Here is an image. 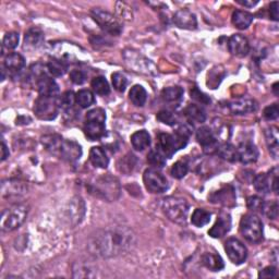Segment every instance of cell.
<instances>
[{"mask_svg":"<svg viewBox=\"0 0 279 279\" xmlns=\"http://www.w3.org/2000/svg\"><path fill=\"white\" fill-rule=\"evenodd\" d=\"M265 138H266V144L270 155L276 159L278 157V152H279L278 129L276 127H270L265 130Z\"/></svg>","mask_w":279,"mask_h":279,"instance_id":"22","label":"cell"},{"mask_svg":"<svg viewBox=\"0 0 279 279\" xmlns=\"http://www.w3.org/2000/svg\"><path fill=\"white\" fill-rule=\"evenodd\" d=\"M163 211L169 220L178 225H185L189 215V204L183 199L170 197L164 200Z\"/></svg>","mask_w":279,"mask_h":279,"instance_id":"2","label":"cell"},{"mask_svg":"<svg viewBox=\"0 0 279 279\" xmlns=\"http://www.w3.org/2000/svg\"><path fill=\"white\" fill-rule=\"evenodd\" d=\"M2 160L4 162V160H6L7 158L9 157V150L8 148H7V145L3 142V145H2Z\"/></svg>","mask_w":279,"mask_h":279,"instance_id":"54","label":"cell"},{"mask_svg":"<svg viewBox=\"0 0 279 279\" xmlns=\"http://www.w3.org/2000/svg\"><path fill=\"white\" fill-rule=\"evenodd\" d=\"M278 86V83H275V84L273 85V89H274V92H275V95H278V92H277V87Z\"/></svg>","mask_w":279,"mask_h":279,"instance_id":"56","label":"cell"},{"mask_svg":"<svg viewBox=\"0 0 279 279\" xmlns=\"http://www.w3.org/2000/svg\"><path fill=\"white\" fill-rule=\"evenodd\" d=\"M260 277H263V278H269V277H277V269L273 266H268L266 268H264L260 275Z\"/></svg>","mask_w":279,"mask_h":279,"instance_id":"52","label":"cell"},{"mask_svg":"<svg viewBox=\"0 0 279 279\" xmlns=\"http://www.w3.org/2000/svg\"><path fill=\"white\" fill-rule=\"evenodd\" d=\"M211 213L205 211L203 208H197L192 214L191 222L195 227L201 228L206 226L211 221Z\"/></svg>","mask_w":279,"mask_h":279,"instance_id":"34","label":"cell"},{"mask_svg":"<svg viewBox=\"0 0 279 279\" xmlns=\"http://www.w3.org/2000/svg\"><path fill=\"white\" fill-rule=\"evenodd\" d=\"M145 188L152 193H164L169 188L168 180L156 169H146L143 174Z\"/></svg>","mask_w":279,"mask_h":279,"instance_id":"8","label":"cell"},{"mask_svg":"<svg viewBox=\"0 0 279 279\" xmlns=\"http://www.w3.org/2000/svg\"><path fill=\"white\" fill-rule=\"evenodd\" d=\"M148 160L152 166L159 167V168H162L166 164V157L158 150L151 151L148 155Z\"/></svg>","mask_w":279,"mask_h":279,"instance_id":"40","label":"cell"},{"mask_svg":"<svg viewBox=\"0 0 279 279\" xmlns=\"http://www.w3.org/2000/svg\"><path fill=\"white\" fill-rule=\"evenodd\" d=\"M129 99L137 107H142L148 101V92L142 85L132 86L129 92Z\"/></svg>","mask_w":279,"mask_h":279,"instance_id":"31","label":"cell"},{"mask_svg":"<svg viewBox=\"0 0 279 279\" xmlns=\"http://www.w3.org/2000/svg\"><path fill=\"white\" fill-rule=\"evenodd\" d=\"M89 160L97 168H107L109 165V158L107 157L106 152L100 146H94V148L90 149Z\"/></svg>","mask_w":279,"mask_h":279,"instance_id":"23","label":"cell"},{"mask_svg":"<svg viewBox=\"0 0 279 279\" xmlns=\"http://www.w3.org/2000/svg\"><path fill=\"white\" fill-rule=\"evenodd\" d=\"M278 6L279 4L277 2L271 3L269 6V15H270V19L274 21H278L279 19V15H278Z\"/></svg>","mask_w":279,"mask_h":279,"instance_id":"53","label":"cell"},{"mask_svg":"<svg viewBox=\"0 0 279 279\" xmlns=\"http://www.w3.org/2000/svg\"><path fill=\"white\" fill-rule=\"evenodd\" d=\"M232 24L239 30H246L253 21V16L248 11L236 10L231 17Z\"/></svg>","mask_w":279,"mask_h":279,"instance_id":"26","label":"cell"},{"mask_svg":"<svg viewBox=\"0 0 279 279\" xmlns=\"http://www.w3.org/2000/svg\"><path fill=\"white\" fill-rule=\"evenodd\" d=\"M57 156L69 163H76L82 156V148L74 141L64 140Z\"/></svg>","mask_w":279,"mask_h":279,"instance_id":"10","label":"cell"},{"mask_svg":"<svg viewBox=\"0 0 279 279\" xmlns=\"http://www.w3.org/2000/svg\"><path fill=\"white\" fill-rule=\"evenodd\" d=\"M264 214L267 216L269 219H276L278 216V204L277 202H271V203H267L263 206V211Z\"/></svg>","mask_w":279,"mask_h":279,"instance_id":"45","label":"cell"},{"mask_svg":"<svg viewBox=\"0 0 279 279\" xmlns=\"http://www.w3.org/2000/svg\"><path fill=\"white\" fill-rule=\"evenodd\" d=\"M184 115L189 121H193L195 123H203L206 120V114L204 109L194 104L189 105L184 109Z\"/></svg>","mask_w":279,"mask_h":279,"instance_id":"30","label":"cell"},{"mask_svg":"<svg viewBox=\"0 0 279 279\" xmlns=\"http://www.w3.org/2000/svg\"><path fill=\"white\" fill-rule=\"evenodd\" d=\"M90 15H92L93 20L99 24V26L103 31L110 35H114V36H118V35L121 34L122 24L120 23V21L111 15V13L104 11L100 8H94L90 11Z\"/></svg>","mask_w":279,"mask_h":279,"instance_id":"7","label":"cell"},{"mask_svg":"<svg viewBox=\"0 0 279 279\" xmlns=\"http://www.w3.org/2000/svg\"><path fill=\"white\" fill-rule=\"evenodd\" d=\"M47 70L53 76H61L67 72L68 65L65 61H62L60 59L53 58L47 64Z\"/></svg>","mask_w":279,"mask_h":279,"instance_id":"36","label":"cell"},{"mask_svg":"<svg viewBox=\"0 0 279 279\" xmlns=\"http://www.w3.org/2000/svg\"><path fill=\"white\" fill-rule=\"evenodd\" d=\"M264 206L263 199L259 197H251L248 199V207L253 212H262Z\"/></svg>","mask_w":279,"mask_h":279,"instance_id":"50","label":"cell"},{"mask_svg":"<svg viewBox=\"0 0 279 279\" xmlns=\"http://www.w3.org/2000/svg\"><path fill=\"white\" fill-rule=\"evenodd\" d=\"M5 67L13 72H19L25 67V59L22 55L18 53L9 54L5 58Z\"/></svg>","mask_w":279,"mask_h":279,"instance_id":"27","label":"cell"},{"mask_svg":"<svg viewBox=\"0 0 279 279\" xmlns=\"http://www.w3.org/2000/svg\"><path fill=\"white\" fill-rule=\"evenodd\" d=\"M134 156L132 154H129L125 156L123 159H121V165L119 164L118 166H119V170L120 171H123L125 173H129L130 171H132V169H133L134 167V164L132 163V160H134Z\"/></svg>","mask_w":279,"mask_h":279,"instance_id":"49","label":"cell"},{"mask_svg":"<svg viewBox=\"0 0 279 279\" xmlns=\"http://www.w3.org/2000/svg\"><path fill=\"white\" fill-rule=\"evenodd\" d=\"M60 108L57 97L41 96L35 101L34 113L40 120H54L58 116Z\"/></svg>","mask_w":279,"mask_h":279,"instance_id":"5","label":"cell"},{"mask_svg":"<svg viewBox=\"0 0 279 279\" xmlns=\"http://www.w3.org/2000/svg\"><path fill=\"white\" fill-rule=\"evenodd\" d=\"M157 120H159L160 122H163L165 124L168 125H174L177 123V117L173 113L169 110H162L159 111L156 116Z\"/></svg>","mask_w":279,"mask_h":279,"instance_id":"42","label":"cell"},{"mask_svg":"<svg viewBox=\"0 0 279 279\" xmlns=\"http://www.w3.org/2000/svg\"><path fill=\"white\" fill-rule=\"evenodd\" d=\"M183 88L180 86H169L163 89L162 97L167 103H179L183 97Z\"/></svg>","mask_w":279,"mask_h":279,"instance_id":"33","label":"cell"},{"mask_svg":"<svg viewBox=\"0 0 279 279\" xmlns=\"http://www.w3.org/2000/svg\"><path fill=\"white\" fill-rule=\"evenodd\" d=\"M190 94H191V99H193L194 101H197L200 104L208 105L209 103H211V99H209V97L206 94H204L203 92H201V90L198 87H193L191 89Z\"/></svg>","mask_w":279,"mask_h":279,"instance_id":"46","label":"cell"},{"mask_svg":"<svg viewBox=\"0 0 279 279\" xmlns=\"http://www.w3.org/2000/svg\"><path fill=\"white\" fill-rule=\"evenodd\" d=\"M131 144L135 151L142 152L151 145V135L146 130L136 131L131 135Z\"/></svg>","mask_w":279,"mask_h":279,"instance_id":"24","label":"cell"},{"mask_svg":"<svg viewBox=\"0 0 279 279\" xmlns=\"http://www.w3.org/2000/svg\"><path fill=\"white\" fill-rule=\"evenodd\" d=\"M225 251L229 260L236 265L246 262L248 257V250L244 244L236 238H230L225 243Z\"/></svg>","mask_w":279,"mask_h":279,"instance_id":"9","label":"cell"},{"mask_svg":"<svg viewBox=\"0 0 279 279\" xmlns=\"http://www.w3.org/2000/svg\"><path fill=\"white\" fill-rule=\"evenodd\" d=\"M228 107L234 115L242 116L254 113L257 110V104L255 101L250 99H240L229 103Z\"/></svg>","mask_w":279,"mask_h":279,"instance_id":"15","label":"cell"},{"mask_svg":"<svg viewBox=\"0 0 279 279\" xmlns=\"http://www.w3.org/2000/svg\"><path fill=\"white\" fill-rule=\"evenodd\" d=\"M44 41V33L38 27H31L25 33L24 36V50L34 51L41 46Z\"/></svg>","mask_w":279,"mask_h":279,"instance_id":"20","label":"cell"},{"mask_svg":"<svg viewBox=\"0 0 279 279\" xmlns=\"http://www.w3.org/2000/svg\"><path fill=\"white\" fill-rule=\"evenodd\" d=\"M90 193H95L97 197L106 199L108 201L115 200L119 197L120 187L116 178L110 176L102 177L96 180V182L90 185Z\"/></svg>","mask_w":279,"mask_h":279,"instance_id":"6","label":"cell"},{"mask_svg":"<svg viewBox=\"0 0 279 279\" xmlns=\"http://www.w3.org/2000/svg\"><path fill=\"white\" fill-rule=\"evenodd\" d=\"M85 136L90 141H97L105 136L106 128H105V121L102 120H86L84 124Z\"/></svg>","mask_w":279,"mask_h":279,"instance_id":"19","label":"cell"},{"mask_svg":"<svg viewBox=\"0 0 279 279\" xmlns=\"http://www.w3.org/2000/svg\"><path fill=\"white\" fill-rule=\"evenodd\" d=\"M188 171H189V166H188V164L185 162H182V160H179V162L172 165L170 173L173 178L182 179L187 176Z\"/></svg>","mask_w":279,"mask_h":279,"instance_id":"38","label":"cell"},{"mask_svg":"<svg viewBox=\"0 0 279 279\" xmlns=\"http://www.w3.org/2000/svg\"><path fill=\"white\" fill-rule=\"evenodd\" d=\"M74 103H75V96L72 90H68V92H66L65 94H62V96L59 100L60 107L64 108L65 110L71 109Z\"/></svg>","mask_w":279,"mask_h":279,"instance_id":"44","label":"cell"},{"mask_svg":"<svg viewBox=\"0 0 279 279\" xmlns=\"http://www.w3.org/2000/svg\"><path fill=\"white\" fill-rule=\"evenodd\" d=\"M75 103L81 108H87L95 103L94 94L89 89H81L75 95Z\"/></svg>","mask_w":279,"mask_h":279,"instance_id":"35","label":"cell"},{"mask_svg":"<svg viewBox=\"0 0 279 279\" xmlns=\"http://www.w3.org/2000/svg\"><path fill=\"white\" fill-rule=\"evenodd\" d=\"M197 140L203 146L205 153H213L217 150V138L215 137L213 131L208 127H202L198 130Z\"/></svg>","mask_w":279,"mask_h":279,"instance_id":"14","label":"cell"},{"mask_svg":"<svg viewBox=\"0 0 279 279\" xmlns=\"http://www.w3.org/2000/svg\"><path fill=\"white\" fill-rule=\"evenodd\" d=\"M70 80H71L74 84L81 85L86 81V74L81 71V70H72L70 72Z\"/></svg>","mask_w":279,"mask_h":279,"instance_id":"51","label":"cell"},{"mask_svg":"<svg viewBox=\"0 0 279 279\" xmlns=\"http://www.w3.org/2000/svg\"><path fill=\"white\" fill-rule=\"evenodd\" d=\"M273 172L271 170L269 173H260L254 178L253 185L256 191L261 193H268L271 190V179H273Z\"/></svg>","mask_w":279,"mask_h":279,"instance_id":"28","label":"cell"},{"mask_svg":"<svg viewBox=\"0 0 279 279\" xmlns=\"http://www.w3.org/2000/svg\"><path fill=\"white\" fill-rule=\"evenodd\" d=\"M134 243L135 236L131 229L115 227L93 235L88 240L87 249L96 257L109 259L128 252Z\"/></svg>","mask_w":279,"mask_h":279,"instance_id":"1","label":"cell"},{"mask_svg":"<svg viewBox=\"0 0 279 279\" xmlns=\"http://www.w3.org/2000/svg\"><path fill=\"white\" fill-rule=\"evenodd\" d=\"M209 200L213 203H218L222 205H232L236 202V195H235V190L232 189V187H225L220 189L219 191L213 193L211 197H209Z\"/></svg>","mask_w":279,"mask_h":279,"instance_id":"21","label":"cell"},{"mask_svg":"<svg viewBox=\"0 0 279 279\" xmlns=\"http://www.w3.org/2000/svg\"><path fill=\"white\" fill-rule=\"evenodd\" d=\"M62 141H64V138L58 134H47L41 137V144L45 146L47 151H50L55 155H58Z\"/></svg>","mask_w":279,"mask_h":279,"instance_id":"32","label":"cell"},{"mask_svg":"<svg viewBox=\"0 0 279 279\" xmlns=\"http://www.w3.org/2000/svg\"><path fill=\"white\" fill-rule=\"evenodd\" d=\"M111 82H113V85H114L115 89L120 93L124 92L125 88H127V85H128L127 78H125V76L120 72L113 73V75H111Z\"/></svg>","mask_w":279,"mask_h":279,"instance_id":"39","label":"cell"},{"mask_svg":"<svg viewBox=\"0 0 279 279\" xmlns=\"http://www.w3.org/2000/svg\"><path fill=\"white\" fill-rule=\"evenodd\" d=\"M237 3L242 5V6H244V7H248V8H251V7H254L255 5L259 4V2H257V0H256V2H246V0H244V2H243V0H237Z\"/></svg>","mask_w":279,"mask_h":279,"instance_id":"55","label":"cell"},{"mask_svg":"<svg viewBox=\"0 0 279 279\" xmlns=\"http://www.w3.org/2000/svg\"><path fill=\"white\" fill-rule=\"evenodd\" d=\"M216 154L230 163H235L236 160H238V152H237L235 146L230 143H222L218 145Z\"/></svg>","mask_w":279,"mask_h":279,"instance_id":"29","label":"cell"},{"mask_svg":"<svg viewBox=\"0 0 279 279\" xmlns=\"http://www.w3.org/2000/svg\"><path fill=\"white\" fill-rule=\"evenodd\" d=\"M86 120L106 121V113H105L103 108H94L86 114Z\"/></svg>","mask_w":279,"mask_h":279,"instance_id":"47","label":"cell"},{"mask_svg":"<svg viewBox=\"0 0 279 279\" xmlns=\"http://www.w3.org/2000/svg\"><path fill=\"white\" fill-rule=\"evenodd\" d=\"M116 12H117V15L119 16L121 19L127 20V21L132 20V17H133V15H132L131 8L127 4H124V3L118 2L116 4Z\"/></svg>","mask_w":279,"mask_h":279,"instance_id":"43","label":"cell"},{"mask_svg":"<svg viewBox=\"0 0 279 279\" xmlns=\"http://www.w3.org/2000/svg\"><path fill=\"white\" fill-rule=\"evenodd\" d=\"M19 34L17 32H9L5 35L3 45L7 50H15L19 44Z\"/></svg>","mask_w":279,"mask_h":279,"instance_id":"41","label":"cell"},{"mask_svg":"<svg viewBox=\"0 0 279 279\" xmlns=\"http://www.w3.org/2000/svg\"><path fill=\"white\" fill-rule=\"evenodd\" d=\"M238 152V159L242 164H252L255 163L259 158V150L256 146L250 142H246L240 144L239 149H237Z\"/></svg>","mask_w":279,"mask_h":279,"instance_id":"18","label":"cell"},{"mask_svg":"<svg viewBox=\"0 0 279 279\" xmlns=\"http://www.w3.org/2000/svg\"><path fill=\"white\" fill-rule=\"evenodd\" d=\"M228 50L236 57H246L250 52L249 40L241 34H234L228 40Z\"/></svg>","mask_w":279,"mask_h":279,"instance_id":"12","label":"cell"},{"mask_svg":"<svg viewBox=\"0 0 279 279\" xmlns=\"http://www.w3.org/2000/svg\"><path fill=\"white\" fill-rule=\"evenodd\" d=\"M158 151L166 158H170L174 153L179 151L174 135L168 133H159L157 136V148Z\"/></svg>","mask_w":279,"mask_h":279,"instance_id":"13","label":"cell"},{"mask_svg":"<svg viewBox=\"0 0 279 279\" xmlns=\"http://www.w3.org/2000/svg\"><path fill=\"white\" fill-rule=\"evenodd\" d=\"M202 263L206 268L212 271H219L225 267V263L220 255L213 252H205L202 255Z\"/></svg>","mask_w":279,"mask_h":279,"instance_id":"25","label":"cell"},{"mask_svg":"<svg viewBox=\"0 0 279 279\" xmlns=\"http://www.w3.org/2000/svg\"><path fill=\"white\" fill-rule=\"evenodd\" d=\"M231 228V218L229 214H221L216 220L215 225L208 230V235L215 239L222 238Z\"/></svg>","mask_w":279,"mask_h":279,"instance_id":"16","label":"cell"},{"mask_svg":"<svg viewBox=\"0 0 279 279\" xmlns=\"http://www.w3.org/2000/svg\"><path fill=\"white\" fill-rule=\"evenodd\" d=\"M173 24L179 29L183 30H195L198 26V20L194 13L188 9L178 10L172 18Z\"/></svg>","mask_w":279,"mask_h":279,"instance_id":"11","label":"cell"},{"mask_svg":"<svg viewBox=\"0 0 279 279\" xmlns=\"http://www.w3.org/2000/svg\"><path fill=\"white\" fill-rule=\"evenodd\" d=\"M90 85H92L94 92L101 96H106L110 93L109 83L104 78V76H96V78L92 80Z\"/></svg>","mask_w":279,"mask_h":279,"instance_id":"37","label":"cell"},{"mask_svg":"<svg viewBox=\"0 0 279 279\" xmlns=\"http://www.w3.org/2000/svg\"><path fill=\"white\" fill-rule=\"evenodd\" d=\"M240 234L251 243H260L263 240V224L259 216L244 215L240 221Z\"/></svg>","mask_w":279,"mask_h":279,"instance_id":"4","label":"cell"},{"mask_svg":"<svg viewBox=\"0 0 279 279\" xmlns=\"http://www.w3.org/2000/svg\"><path fill=\"white\" fill-rule=\"evenodd\" d=\"M27 212H29L27 207L22 204H16L4 209L2 214V222H0L3 231H13L22 226L27 217Z\"/></svg>","mask_w":279,"mask_h":279,"instance_id":"3","label":"cell"},{"mask_svg":"<svg viewBox=\"0 0 279 279\" xmlns=\"http://www.w3.org/2000/svg\"><path fill=\"white\" fill-rule=\"evenodd\" d=\"M263 116L266 120H276L279 116V108L277 104L267 106L263 111Z\"/></svg>","mask_w":279,"mask_h":279,"instance_id":"48","label":"cell"},{"mask_svg":"<svg viewBox=\"0 0 279 279\" xmlns=\"http://www.w3.org/2000/svg\"><path fill=\"white\" fill-rule=\"evenodd\" d=\"M37 88L39 95L41 96L57 97L59 94V86L57 83L45 73L37 78Z\"/></svg>","mask_w":279,"mask_h":279,"instance_id":"17","label":"cell"}]
</instances>
